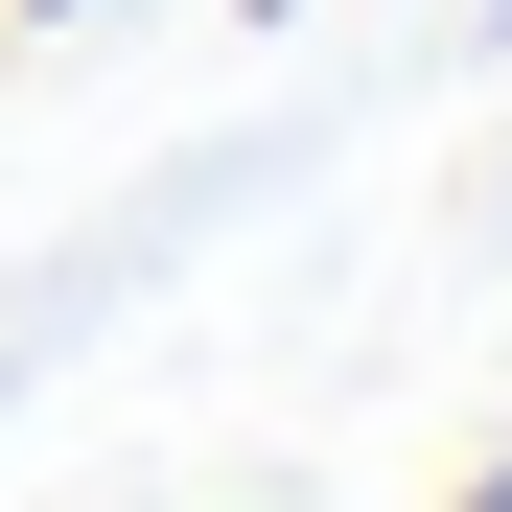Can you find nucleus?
<instances>
[{
  "instance_id": "1",
  "label": "nucleus",
  "mask_w": 512,
  "mask_h": 512,
  "mask_svg": "<svg viewBox=\"0 0 512 512\" xmlns=\"http://www.w3.org/2000/svg\"><path fill=\"white\" fill-rule=\"evenodd\" d=\"M24 24H94V0H24Z\"/></svg>"
}]
</instances>
